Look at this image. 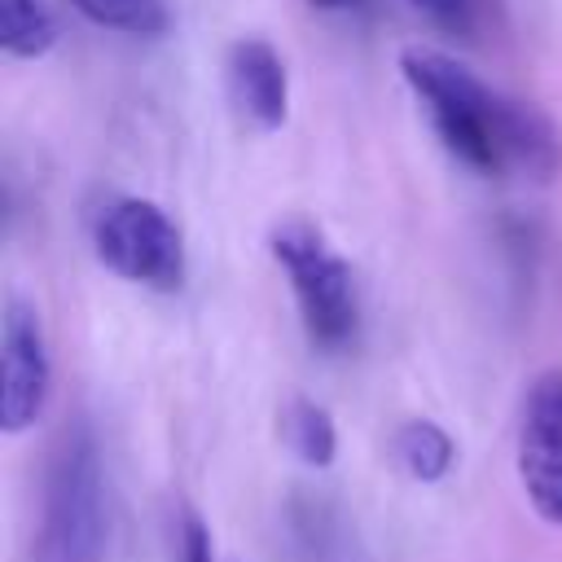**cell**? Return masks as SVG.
<instances>
[{
	"instance_id": "obj_1",
	"label": "cell",
	"mask_w": 562,
	"mask_h": 562,
	"mask_svg": "<svg viewBox=\"0 0 562 562\" xmlns=\"http://www.w3.org/2000/svg\"><path fill=\"white\" fill-rule=\"evenodd\" d=\"M404 83L422 101L443 149L483 176L527 171L549 180L562 167V132L531 101H514L435 48H404Z\"/></svg>"
},
{
	"instance_id": "obj_2",
	"label": "cell",
	"mask_w": 562,
	"mask_h": 562,
	"mask_svg": "<svg viewBox=\"0 0 562 562\" xmlns=\"http://www.w3.org/2000/svg\"><path fill=\"white\" fill-rule=\"evenodd\" d=\"M101 558H105L101 452L92 430L83 422H70L48 457L35 562H101Z\"/></svg>"
},
{
	"instance_id": "obj_3",
	"label": "cell",
	"mask_w": 562,
	"mask_h": 562,
	"mask_svg": "<svg viewBox=\"0 0 562 562\" xmlns=\"http://www.w3.org/2000/svg\"><path fill=\"white\" fill-rule=\"evenodd\" d=\"M272 255L290 277L307 342L321 351H347L360 334V303H356L351 268L307 224L281 228L272 237Z\"/></svg>"
},
{
	"instance_id": "obj_4",
	"label": "cell",
	"mask_w": 562,
	"mask_h": 562,
	"mask_svg": "<svg viewBox=\"0 0 562 562\" xmlns=\"http://www.w3.org/2000/svg\"><path fill=\"white\" fill-rule=\"evenodd\" d=\"M92 246H97V259L123 281H136L149 290L184 285V237L158 202H145V198L105 202L92 220Z\"/></svg>"
},
{
	"instance_id": "obj_5",
	"label": "cell",
	"mask_w": 562,
	"mask_h": 562,
	"mask_svg": "<svg viewBox=\"0 0 562 562\" xmlns=\"http://www.w3.org/2000/svg\"><path fill=\"white\" fill-rule=\"evenodd\" d=\"M518 479L531 509L562 527V369L527 386L518 417Z\"/></svg>"
},
{
	"instance_id": "obj_6",
	"label": "cell",
	"mask_w": 562,
	"mask_h": 562,
	"mask_svg": "<svg viewBox=\"0 0 562 562\" xmlns=\"http://www.w3.org/2000/svg\"><path fill=\"white\" fill-rule=\"evenodd\" d=\"M48 347L35 307L22 299H9L4 307V334H0V426L4 435H22L35 426V417L48 404Z\"/></svg>"
},
{
	"instance_id": "obj_7",
	"label": "cell",
	"mask_w": 562,
	"mask_h": 562,
	"mask_svg": "<svg viewBox=\"0 0 562 562\" xmlns=\"http://www.w3.org/2000/svg\"><path fill=\"white\" fill-rule=\"evenodd\" d=\"M224 75H228V101L237 105V114L246 123H255L259 132H277L290 114V79H285V61L281 53L259 40V35H246L228 48V61H224Z\"/></svg>"
},
{
	"instance_id": "obj_8",
	"label": "cell",
	"mask_w": 562,
	"mask_h": 562,
	"mask_svg": "<svg viewBox=\"0 0 562 562\" xmlns=\"http://www.w3.org/2000/svg\"><path fill=\"white\" fill-rule=\"evenodd\" d=\"M395 461L404 465L408 479H417V483H439V479L452 470L457 448H452V435H448L443 426L417 417V422H404V426L395 430Z\"/></svg>"
},
{
	"instance_id": "obj_9",
	"label": "cell",
	"mask_w": 562,
	"mask_h": 562,
	"mask_svg": "<svg viewBox=\"0 0 562 562\" xmlns=\"http://www.w3.org/2000/svg\"><path fill=\"white\" fill-rule=\"evenodd\" d=\"M281 439L312 470H325L334 461V452H338L334 417L316 400H290L285 404V413H281Z\"/></svg>"
},
{
	"instance_id": "obj_10",
	"label": "cell",
	"mask_w": 562,
	"mask_h": 562,
	"mask_svg": "<svg viewBox=\"0 0 562 562\" xmlns=\"http://www.w3.org/2000/svg\"><path fill=\"white\" fill-rule=\"evenodd\" d=\"M0 44L9 57H44L57 44V22L40 0H0Z\"/></svg>"
},
{
	"instance_id": "obj_11",
	"label": "cell",
	"mask_w": 562,
	"mask_h": 562,
	"mask_svg": "<svg viewBox=\"0 0 562 562\" xmlns=\"http://www.w3.org/2000/svg\"><path fill=\"white\" fill-rule=\"evenodd\" d=\"M88 22L123 35H162L171 26L167 0H70Z\"/></svg>"
},
{
	"instance_id": "obj_12",
	"label": "cell",
	"mask_w": 562,
	"mask_h": 562,
	"mask_svg": "<svg viewBox=\"0 0 562 562\" xmlns=\"http://www.w3.org/2000/svg\"><path fill=\"white\" fill-rule=\"evenodd\" d=\"M413 9L448 35H470L474 26V0H413Z\"/></svg>"
},
{
	"instance_id": "obj_13",
	"label": "cell",
	"mask_w": 562,
	"mask_h": 562,
	"mask_svg": "<svg viewBox=\"0 0 562 562\" xmlns=\"http://www.w3.org/2000/svg\"><path fill=\"white\" fill-rule=\"evenodd\" d=\"M180 562H211V536L193 514L184 518V531H180Z\"/></svg>"
},
{
	"instance_id": "obj_14",
	"label": "cell",
	"mask_w": 562,
	"mask_h": 562,
	"mask_svg": "<svg viewBox=\"0 0 562 562\" xmlns=\"http://www.w3.org/2000/svg\"><path fill=\"white\" fill-rule=\"evenodd\" d=\"M312 9H321V13H356V9H364L369 0H307Z\"/></svg>"
}]
</instances>
